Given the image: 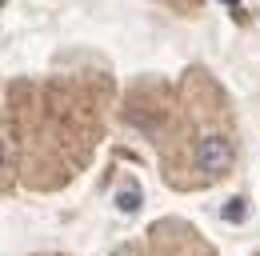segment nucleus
<instances>
[{"instance_id":"obj_1","label":"nucleus","mask_w":260,"mask_h":256,"mask_svg":"<svg viewBox=\"0 0 260 256\" xmlns=\"http://www.w3.org/2000/svg\"><path fill=\"white\" fill-rule=\"evenodd\" d=\"M180 160L188 164V180L196 184H208V180H220L232 172V160H236V140L220 116H200L196 128L184 140V152Z\"/></svg>"},{"instance_id":"obj_2","label":"nucleus","mask_w":260,"mask_h":256,"mask_svg":"<svg viewBox=\"0 0 260 256\" xmlns=\"http://www.w3.org/2000/svg\"><path fill=\"white\" fill-rule=\"evenodd\" d=\"M164 4H176V8H192L196 0H164Z\"/></svg>"}]
</instances>
